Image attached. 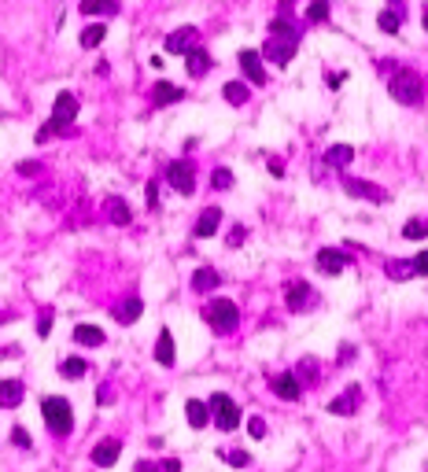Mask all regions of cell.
Here are the masks:
<instances>
[{
    "instance_id": "cell-20",
    "label": "cell",
    "mask_w": 428,
    "mask_h": 472,
    "mask_svg": "<svg viewBox=\"0 0 428 472\" xmlns=\"http://www.w3.org/2000/svg\"><path fill=\"white\" fill-rule=\"evenodd\" d=\"M218 284H222V273L211 270V266H203V270H196V273H192V292H200V295L218 292Z\"/></svg>"
},
{
    "instance_id": "cell-39",
    "label": "cell",
    "mask_w": 428,
    "mask_h": 472,
    "mask_svg": "<svg viewBox=\"0 0 428 472\" xmlns=\"http://www.w3.org/2000/svg\"><path fill=\"white\" fill-rule=\"evenodd\" d=\"M12 442H15V447H23V450H30V442H34V439H30V432L23 425H15L12 428Z\"/></svg>"
},
{
    "instance_id": "cell-24",
    "label": "cell",
    "mask_w": 428,
    "mask_h": 472,
    "mask_svg": "<svg viewBox=\"0 0 428 472\" xmlns=\"http://www.w3.org/2000/svg\"><path fill=\"white\" fill-rule=\"evenodd\" d=\"M354 159V148L351 144H333L325 152V166H333V170H343V166H351Z\"/></svg>"
},
{
    "instance_id": "cell-3",
    "label": "cell",
    "mask_w": 428,
    "mask_h": 472,
    "mask_svg": "<svg viewBox=\"0 0 428 472\" xmlns=\"http://www.w3.org/2000/svg\"><path fill=\"white\" fill-rule=\"evenodd\" d=\"M203 321L211 324L214 336H229V332H236V324H240V307H236L233 299H211L203 307Z\"/></svg>"
},
{
    "instance_id": "cell-50",
    "label": "cell",
    "mask_w": 428,
    "mask_h": 472,
    "mask_svg": "<svg viewBox=\"0 0 428 472\" xmlns=\"http://www.w3.org/2000/svg\"><path fill=\"white\" fill-rule=\"evenodd\" d=\"M288 8H292V0H281V15H288Z\"/></svg>"
},
{
    "instance_id": "cell-6",
    "label": "cell",
    "mask_w": 428,
    "mask_h": 472,
    "mask_svg": "<svg viewBox=\"0 0 428 472\" xmlns=\"http://www.w3.org/2000/svg\"><path fill=\"white\" fill-rule=\"evenodd\" d=\"M284 303L292 314H303V310H314L317 307V295L306 281H288L284 284Z\"/></svg>"
},
{
    "instance_id": "cell-42",
    "label": "cell",
    "mask_w": 428,
    "mask_h": 472,
    "mask_svg": "<svg viewBox=\"0 0 428 472\" xmlns=\"http://www.w3.org/2000/svg\"><path fill=\"white\" fill-rule=\"evenodd\" d=\"M48 332H52V310H41V318H37V336H48Z\"/></svg>"
},
{
    "instance_id": "cell-49",
    "label": "cell",
    "mask_w": 428,
    "mask_h": 472,
    "mask_svg": "<svg viewBox=\"0 0 428 472\" xmlns=\"http://www.w3.org/2000/svg\"><path fill=\"white\" fill-rule=\"evenodd\" d=\"M421 23H425V34H428V4H425V12H421Z\"/></svg>"
},
{
    "instance_id": "cell-36",
    "label": "cell",
    "mask_w": 428,
    "mask_h": 472,
    "mask_svg": "<svg viewBox=\"0 0 428 472\" xmlns=\"http://www.w3.org/2000/svg\"><path fill=\"white\" fill-rule=\"evenodd\" d=\"M306 23H328V0H314L306 8Z\"/></svg>"
},
{
    "instance_id": "cell-10",
    "label": "cell",
    "mask_w": 428,
    "mask_h": 472,
    "mask_svg": "<svg viewBox=\"0 0 428 472\" xmlns=\"http://www.w3.org/2000/svg\"><path fill=\"white\" fill-rule=\"evenodd\" d=\"M295 48H300L295 41H281V37H266V45H262V52H258V56H262V59H270L273 67H288V63L295 59Z\"/></svg>"
},
{
    "instance_id": "cell-37",
    "label": "cell",
    "mask_w": 428,
    "mask_h": 472,
    "mask_svg": "<svg viewBox=\"0 0 428 472\" xmlns=\"http://www.w3.org/2000/svg\"><path fill=\"white\" fill-rule=\"evenodd\" d=\"M292 373L300 377V384H306V380H314V377H317V362H314V358H303V362H300V369H292Z\"/></svg>"
},
{
    "instance_id": "cell-32",
    "label": "cell",
    "mask_w": 428,
    "mask_h": 472,
    "mask_svg": "<svg viewBox=\"0 0 428 472\" xmlns=\"http://www.w3.org/2000/svg\"><path fill=\"white\" fill-rule=\"evenodd\" d=\"M104 37H107V26L104 23H89L78 41H82V48H96V45H104Z\"/></svg>"
},
{
    "instance_id": "cell-2",
    "label": "cell",
    "mask_w": 428,
    "mask_h": 472,
    "mask_svg": "<svg viewBox=\"0 0 428 472\" xmlns=\"http://www.w3.org/2000/svg\"><path fill=\"white\" fill-rule=\"evenodd\" d=\"M74 118H78V96L74 93H59L52 104V118L48 126L37 130V141H48L52 133H74Z\"/></svg>"
},
{
    "instance_id": "cell-14",
    "label": "cell",
    "mask_w": 428,
    "mask_h": 472,
    "mask_svg": "<svg viewBox=\"0 0 428 472\" xmlns=\"http://www.w3.org/2000/svg\"><path fill=\"white\" fill-rule=\"evenodd\" d=\"M270 388H273V395L284 399V402H300V395H303V384H300L295 373H281V377H277Z\"/></svg>"
},
{
    "instance_id": "cell-13",
    "label": "cell",
    "mask_w": 428,
    "mask_h": 472,
    "mask_svg": "<svg viewBox=\"0 0 428 472\" xmlns=\"http://www.w3.org/2000/svg\"><path fill=\"white\" fill-rule=\"evenodd\" d=\"M314 262H317V270H322L325 277H336V273H343L347 266H351V259H347L343 251H336V248H322Z\"/></svg>"
},
{
    "instance_id": "cell-7",
    "label": "cell",
    "mask_w": 428,
    "mask_h": 472,
    "mask_svg": "<svg viewBox=\"0 0 428 472\" xmlns=\"http://www.w3.org/2000/svg\"><path fill=\"white\" fill-rule=\"evenodd\" d=\"M166 181H170V189H177L181 196H192L196 192V166L188 159H174L166 166Z\"/></svg>"
},
{
    "instance_id": "cell-31",
    "label": "cell",
    "mask_w": 428,
    "mask_h": 472,
    "mask_svg": "<svg viewBox=\"0 0 428 472\" xmlns=\"http://www.w3.org/2000/svg\"><path fill=\"white\" fill-rule=\"evenodd\" d=\"M107 218H111L115 225H129V218H133V214H129V203L122 200V196L107 200Z\"/></svg>"
},
{
    "instance_id": "cell-21",
    "label": "cell",
    "mask_w": 428,
    "mask_h": 472,
    "mask_svg": "<svg viewBox=\"0 0 428 472\" xmlns=\"http://www.w3.org/2000/svg\"><path fill=\"white\" fill-rule=\"evenodd\" d=\"M185 96V88L181 85H174V82H159L155 88H152V104L155 107H170V104H177Z\"/></svg>"
},
{
    "instance_id": "cell-43",
    "label": "cell",
    "mask_w": 428,
    "mask_h": 472,
    "mask_svg": "<svg viewBox=\"0 0 428 472\" xmlns=\"http://www.w3.org/2000/svg\"><path fill=\"white\" fill-rule=\"evenodd\" d=\"M410 266H414L417 277H428V251H421L417 259H410Z\"/></svg>"
},
{
    "instance_id": "cell-45",
    "label": "cell",
    "mask_w": 428,
    "mask_h": 472,
    "mask_svg": "<svg viewBox=\"0 0 428 472\" xmlns=\"http://www.w3.org/2000/svg\"><path fill=\"white\" fill-rule=\"evenodd\" d=\"M19 174H41V163H19Z\"/></svg>"
},
{
    "instance_id": "cell-12",
    "label": "cell",
    "mask_w": 428,
    "mask_h": 472,
    "mask_svg": "<svg viewBox=\"0 0 428 472\" xmlns=\"http://www.w3.org/2000/svg\"><path fill=\"white\" fill-rule=\"evenodd\" d=\"M236 59H240V71H244V78H247V85H258V88H262L266 82H270V74H266V67H262V56H258L255 48H244Z\"/></svg>"
},
{
    "instance_id": "cell-34",
    "label": "cell",
    "mask_w": 428,
    "mask_h": 472,
    "mask_svg": "<svg viewBox=\"0 0 428 472\" xmlns=\"http://www.w3.org/2000/svg\"><path fill=\"white\" fill-rule=\"evenodd\" d=\"M428 236V222H421V218H410L403 225V240H425Z\"/></svg>"
},
{
    "instance_id": "cell-22",
    "label": "cell",
    "mask_w": 428,
    "mask_h": 472,
    "mask_svg": "<svg viewBox=\"0 0 428 472\" xmlns=\"http://www.w3.org/2000/svg\"><path fill=\"white\" fill-rule=\"evenodd\" d=\"M211 67H214V59L207 56L203 48H192V52H188V63H185L188 78H207V74H211Z\"/></svg>"
},
{
    "instance_id": "cell-9",
    "label": "cell",
    "mask_w": 428,
    "mask_h": 472,
    "mask_svg": "<svg viewBox=\"0 0 428 472\" xmlns=\"http://www.w3.org/2000/svg\"><path fill=\"white\" fill-rule=\"evenodd\" d=\"M358 406H362V388H358V384H347L325 410L333 413V417H351V413H358Z\"/></svg>"
},
{
    "instance_id": "cell-38",
    "label": "cell",
    "mask_w": 428,
    "mask_h": 472,
    "mask_svg": "<svg viewBox=\"0 0 428 472\" xmlns=\"http://www.w3.org/2000/svg\"><path fill=\"white\" fill-rule=\"evenodd\" d=\"M222 458L229 461V465H236V469L251 465V454H247V450H222Z\"/></svg>"
},
{
    "instance_id": "cell-41",
    "label": "cell",
    "mask_w": 428,
    "mask_h": 472,
    "mask_svg": "<svg viewBox=\"0 0 428 472\" xmlns=\"http://www.w3.org/2000/svg\"><path fill=\"white\" fill-rule=\"evenodd\" d=\"M244 236H247L244 225H233V229H229V236H225V244H229V248H240V244H244Z\"/></svg>"
},
{
    "instance_id": "cell-5",
    "label": "cell",
    "mask_w": 428,
    "mask_h": 472,
    "mask_svg": "<svg viewBox=\"0 0 428 472\" xmlns=\"http://www.w3.org/2000/svg\"><path fill=\"white\" fill-rule=\"evenodd\" d=\"M207 410H211V421L222 432H233L236 425H240V406H236L225 391H214V395L207 399Z\"/></svg>"
},
{
    "instance_id": "cell-29",
    "label": "cell",
    "mask_w": 428,
    "mask_h": 472,
    "mask_svg": "<svg viewBox=\"0 0 428 472\" xmlns=\"http://www.w3.org/2000/svg\"><path fill=\"white\" fill-rule=\"evenodd\" d=\"M376 26H381V34L395 37V34H399V26H403V15L395 12V8H384V12L376 15Z\"/></svg>"
},
{
    "instance_id": "cell-18",
    "label": "cell",
    "mask_w": 428,
    "mask_h": 472,
    "mask_svg": "<svg viewBox=\"0 0 428 472\" xmlns=\"http://www.w3.org/2000/svg\"><path fill=\"white\" fill-rule=\"evenodd\" d=\"M26 395V384L23 380H0V410H15Z\"/></svg>"
},
{
    "instance_id": "cell-8",
    "label": "cell",
    "mask_w": 428,
    "mask_h": 472,
    "mask_svg": "<svg viewBox=\"0 0 428 472\" xmlns=\"http://www.w3.org/2000/svg\"><path fill=\"white\" fill-rule=\"evenodd\" d=\"M163 48H166L170 56H188L192 48H200V30H196V26H181V30H174V34H166Z\"/></svg>"
},
{
    "instance_id": "cell-17",
    "label": "cell",
    "mask_w": 428,
    "mask_h": 472,
    "mask_svg": "<svg viewBox=\"0 0 428 472\" xmlns=\"http://www.w3.org/2000/svg\"><path fill=\"white\" fill-rule=\"evenodd\" d=\"M118 454H122V442H118V439H100V442L93 447V465L111 469L115 461H118Z\"/></svg>"
},
{
    "instance_id": "cell-28",
    "label": "cell",
    "mask_w": 428,
    "mask_h": 472,
    "mask_svg": "<svg viewBox=\"0 0 428 472\" xmlns=\"http://www.w3.org/2000/svg\"><path fill=\"white\" fill-rule=\"evenodd\" d=\"M82 15H118V0H82Z\"/></svg>"
},
{
    "instance_id": "cell-25",
    "label": "cell",
    "mask_w": 428,
    "mask_h": 472,
    "mask_svg": "<svg viewBox=\"0 0 428 472\" xmlns=\"http://www.w3.org/2000/svg\"><path fill=\"white\" fill-rule=\"evenodd\" d=\"M185 413H188V425H192V428H207V425H211V410H207V402H200V399H188L185 402Z\"/></svg>"
},
{
    "instance_id": "cell-46",
    "label": "cell",
    "mask_w": 428,
    "mask_h": 472,
    "mask_svg": "<svg viewBox=\"0 0 428 472\" xmlns=\"http://www.w3.org/2000/svg\"><path fill=\"white\" fill-rule=\"evenodd\" d=\"M159 472H181V461H177V458L163 461V465H159Z\"/></svg>"
},
{
    "instance_id": "cell-44",
    "label": "cell",
    "mask_w": 428,
    "mask_h": 472,
    "mask_svg": "<svg viewBox=\"0 0 428 472\" xmlns=\"http://www.w3.org/2000/svg\"><path fill=\"white\" fill-rule=\"evenodd\" d=\"M336 362H340V366H347V362H354V347H347V343H343V347H340V354H336Z\"/></svg>"
},
{
    "instance_id": "cell-23",
    "label": "cell",
    "mask_w": 428,
    "mask_h": 472,
    "mask_svg": "<svg viewBox=\"0 0 428 472\" xmlns=\"http://www.w3.org/2000/svg\"><path fill=\"white\" fill-rule=\"evenodd\" d=\"M270 37H281V41H295V45H300V26H295V19L277 15L273 23H270Z\"/></svg>"
},
{
    "instance_id": "cell-33",
    "label": "cell",
    "mask_w": 428,
    "mask_h": 472,
    "mask_svg": "<svg viewBox=\"0 0 428 472\" xmlns=\"http://www.w3.org/2000/svg\"><path fill=\"white\" fill-rule=\"evenodd\" d=\"M59 373H63L67 380H78V377H85V373H89V362L85 358H67L63 366H59Z\"/></svg>"
},
{
    "instance_id": "cell-11",
    "label": "cell",
    "mask_w": 428,
    "mask_h": 472,
    "mask_svg": "<svg viewBox=\"0 0 428 472\" xmlns=\"http://www.w3.org/2000/svg\"><path fill=\"white\" fill-rule=\"evenodd\" d=\"M343 192L358 196V200H370V203H387V192L381 189V185L365 181V177H343Z\"/></svg>"
},
{
    "instance_id": "cell-15",
    "label": "cell",
    "mask_w": 428,
    "mask_h": 472,
    "mask_svg": "<svg viewBox=\"0 0 428 472\" xmlns=\"http://www.w3.org/2000/svg\"><path fill=\"white\" fill-rule=\"evenodd\" d=\"M155 362L170 369L177 362V343H174V332L170 329H159V340H155Z\"/></svg>"
},
{
    "instance_id": "cell-48",
    "label": "cell",
    "mask_w": 428,
    "mask_h": 472,
    "mask_svg": "<svg viewBox=\"0 0 428 472\" xmlns=\"http://www.w3.org/2000/svg\"><path fill=\"white\" fill-rule=\"evenodd\" d=\"M270 174L281 177V174H284V163H281V159H270Z\"/></svg>"
},
{
    "instance_id": "cell-30",
    "label": "cell",
    "mask_w": 428,
    "mask_h": 472,
    "mask_svg": "<svg viewBox=\"0 0 428 472\" xmlns=\"http://www.w3.org/2000/svg\"><path fill=\"white\" fill-rule=\"evenodd\" d=\"M384 273H387L392 281H410V277H417L414 266L406 262V259H387V262H384Z\"/></svg>"
},
{
    "instance_id": "cell-4",
    "label": "cell",
    "mask_w": 428,
    "mask_h": 472,
    "mask_svg": "<svg viewBox=\"0 0 428 472\" xmlns=\"http://www.w3.org/2000/svg\"><path fill=\"white\" fill-rule=\"evenodd\" d=\"M41 417H45L48 432L59 436V439L74 432V413H71V402H67L63 395H48V399L41 402Z\"/></svg>"
},
{
    "instance_id": "cell-16",
    "label": "cell",
    "mask_w": 428,
    "mask_h": 472,
    "mask_svg": "<svg viewBox=\"0 0 428 472\" xmlns=\"http://www.w3.org/2000/svg\"><path fill=\"white\" fill-rule=\"evenodd\" d=\"M141 314H144V299H141V295H126V299L115 307V321L118 324H137Z\"/></svg>"
},
{
    "instance_id": "cell-35",
    "label": "cell",
    "mask_w": 428,
    "mask_h": 472,
    "mask_svg": "<svg viewBox=\"0 0 428 472\" xmlns=\"http://www.w3.org/2000/svg\"><path fill=\"white\" fill-rule=\"evenodd\" d=\"M211 185L218 192H225V189H233V170H229V166H218V170L211 174Z\"/></svg>"
},
{
    "instance_id": "cell-27",
    "label": "cell",
    "mask_w": 428,
    "mask_h": 472,
    "mask_svg": "<svg viewBox=\"0 0 428 472\" xmlns=\"http://www.w3.org/2000/svg\"><path fill=\"white\" fill-rule=\"evenodd\" d=\"M107 336L96 324H74V343H82V347H100Z\"/></svg>"
},
{
    "instance_id": "cell-40",
    "label": "cell",
    "mask_w": 428,
    "mask_h": 472,
    "mask_svg": "<svg viewBox=\"0 0 428 472\" xmlns=\"http://www.w3.org/2000/svg\"><path fill=\"white\" fill-rule=\"evenodd\" d=\"M247 432H251V439H266V432H270V428H266L262 417H251V421H247Z\"/></svg>"
},
{
    "instance_id": "cell-1",
    "label": "cell",
    "mask_w": 428,
    "mask_h": 472,
    "mask_svg": "<svg viewBox=\"0 0 428 472\" xmlns=\"http://www.w3.org/2000/svg\"><path fill=\"white\" fill-rule=\"evenodd\" d=\"M387 93H392L395 104L403 107H421L425 104V82L414 67H395L392 78H387Z\"/></svg>"
},
{
    "instance_id": "cell-47",
    "label": "cell",
    "mask_w": 428,
    "mask_h": 472,
    "mask_svg": "<svg viewBox=\"0 0 428 472\" xmlns=\"http://www.w3.org/2000/svg\"><path fill=\"white\" fill-rule=\"evenodd\" d=\"M133 472H159V465H152V461H137Z\"/></svg>"
},
{
    "instance_id": "cell-19",
    "label": "cell",
    "mask_w": 428,
    "mask_h": 472,
    "mask_svg": "<svg viewBox=\"0 0 428 472\" xmlns=\"http://www.w3.org/2000/svg\"><path fill=\"white\" fill-rule=\"evenodd\" d=\"M218 225H222V211H218V206H207V211L200 214V222H196L192 236H196V240H207V236L218 233Z\"/></svg>"
},
{
    "instance_id": "cell-26",
    "label": "cell",
    "mask_w": 428,
    "mask_h": 472,
    "mask_svg": "<svg viewBox=\"0 0 428 472\" xmlns=\"http://www.w3.org/2000/svg\"><path fill=\"white\" fill-rule=\"evenodd\" d=\"M222 96H225V104L244 107L247 100H251V88H247V82H225L222 85Z\"/></svg>"
}]
</instances>
